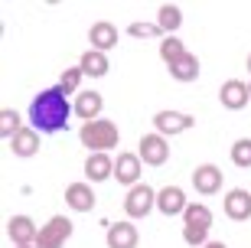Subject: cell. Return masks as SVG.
Returning a JSON list of instances; mask_svg holds the SVG:
<instances>
[{"label": "cell", "mask_w": 251, "mask_h": 248, "mask_svg": "<svg viewBox=\"0 0 251 248\" xmlns=\"http://www.w3.org/2000/svg\"><path fill=\"white\" fill-rule=\"evenodd\" d=\"M20 131H23V128H20V114H17V111H10V108L0 111V138H3V140H13Z\"/></svg>", "instance_id": "cb8c5ba5"}, {"label": "cell", "mask_w": 251, "mask_h": 248, "mask_svg": "<svg viewBox=\"0 0 251 248\" xmlns=\"http://www.w3.org/2000/svg\"><path fill=\"white\" fill-rule=\"evenodd\" d=\"M78 138H82L85 147H92L95 154H104V150L118 147V128H114V121H85L82 131H78Z\"/></svg>", "instance_id": "7a4b0ae2"}, {"label": "cell", "mask_w": 251, "mask_h": 248, "mask_svg": "<svg viewBox=\"0 0 251 248\" xmlns=\"http://www.w3.org/2000/svg\"><path fill=\"white\" fill-rule=\"evenodd\" d=\"M72 235V222L65 219V216H52V219L39 229L36 235V248H62Z\"/></svg>", "instance_id": "3957f363"}, {"label": "cell", "mask_w": 251, "mask_h": 248, "mask_svg": "<svg viewBox=\"0 0 251 248\" xmlns=\"http://www.w3.org/2000/svg\"><path fill=\"white\" fill-rule=\"evenodd\" d=\"M10 150H13L17 157H36V150H39V131L23 128L17 138L10 140Z\"/></svg>", "instance_id": "2e32d148"}, {"label": "cell", "mask_w": 251, "mask_h": 248, "mask_svg": "<svg viewBox=\"0 0 251 248\" xmlns=\"http://www.w3.org/2000/svg\"><path fill=\"white\" fill-rule=\"evenodd\" d=\"M183 219H186V225H202V229H209V225H212V212L205 209L202 202H193V206H186Z\"/></svg>", "instance_id": "603a6c76"}, {"label": "cell", "mask_w": 251, "mask_h": 248, "mask_svg": "<svg viewBox=\"0 0 251 248\" xmlns=\"http://www.w3.org/2000/svg\"><path fill=\"white\" fill-rule=\"evenodd\" d=\"M85 173H88V180L92 183H101V180H108V176L114 173V164L108 154H92L88 160H85Z\"/></svg>", "instance_id": "e0dca14e"}, {"label": "cell", "mask_w": 251, "mask_h": 248, "mask_svg": "<svg viewBox=\"0 0 251 248\" xmlns=\"http://www.w3.org/2000/svg\"><path fill=\"white\" fill-rule=\"evenodd\" d=\"M153 206H157V193H153L147 183L130 186V193L124 196V209H127L130 219H144V216H147Z\"/></svg>", "instance_id": "277c9868"}, {"label": "cell", "mask_w": 251, "mask_h": 248, "mask_svg": "<svg viewBox=\"0 0 251 248\" xmlns=\"http://www.w3.org/2000/svg\"><path fill=\"white\" fill-rule=\"evenodd\" d=\"M88 43H92V49H98V53H108V49H114V43H118V29H114V23H95L92 33H88Z\"/></svg>", "instance_id": "5bb4252c"}, {"label": "cell", "mask_w": 251, "mask_h": 248, "mask_svg": "<svg viewBox=\"0 0 251 248\" xmlns=\"http://www.w3.org/2000/svg\"><path fill=\"white\" fill-rule=\"evenodd\" d=\"M114 180L127 186H137L140 180V157L137 154H121L114 160Z\"/></svg>", "instance_id": "30bf717a"}, {"label": "cell", "mask_w": 251, "mask_h": 248, "mask_svg": "<svg viewBox=\"0 0 251 248\" xmlns=\"http://www.w3.org/2000/svg\"><path fill=\"white\" fill-rule=\"evenodd\" d=\"M232 164L242 166V170L251 166V140L248 138H242V140H235V144H232Z\"/></svg>", "instance_id": "d4e9b609"}, {"label": "cell", "mask_w": 251, "mask_h": 248, "mask_svg": "<svg viewBox=\"0 0 251 248\" xmlns=\"http://www.w3.org/2000/svg\"><path fill=\"white\" fill-rule=\"evenodd\" d=\"M127 33H130V36H157V33H160V27H157V23H130V29H127Z\"/></svg>", "instance_id": "83f0119b"}, {"label": "cell", "mask_w": 251, "mask_h": 248, "mask_svg": "<svg viewBox=\"0 0 251 248\" xmlns=\"http://www.w3.org/2000/svg\"><path fill=\"white\" fill-rule=\"evenodd\" d=\"M179 23H183V13H179V7H173V3H163L157 13V27L163 29V33H173V29H179Z\"/></svg>", "instance_id": "44dd1931"}, {"label": "cell", "mask_w": 251, "mask_h": 248, "mask_svg": "<svg viewBox=\"0 0 251 248\" xmlns=\"http://www.w3.org/2000/svg\"><path fill=\"white\" fill-rule=\"evenodd\" d=\"M248 98H251V85H248Z\"/></svg>", "instance_id": "1f68e13d"}, {"label": "cell", "mask_w": 251, "mask_h": 248, "mask_svg": "<svg viewBox=\"0 0 251 248\" xmlns=\"http://www.w3.org/2000/svg\"><path fill=\"white\" fill-rule=\"evenodd\" d=\"M75 108H69L62 88H46L39 92L29 105V121H33V131H43V134H56V131H65L69 124V114Z\"/></svg>", "instance_id": "6da1fadb"}, {"label": "cell", "mask_w": 251, "mask_h": 248, "mask_svg": "<svg viewBox=\"0 0 251 248\" xmlns=\"http://www.w3.org/2000/svg\"><path fill=\"white\" fill-rule=\"evenodd\" d=\"M101 95L98 92H85V95H78L75 98V114L82 121H98V114H101Z\"/></svg>", "instance_id": "ac0fdd59"}, {"label": "cell", "mask_w": 251, "mask_h": 248, "mask_svg": "<svg viewBox=\"0 0 251 248\" xmlns=\"http://www.w3.org/2000/svg\"><path fill=\"white\" fill-rule=\"evenodd\" d=\"M248 72H251V55H248Z\"/></svg>", "instance_id": "f546056e"}, {"label": "cell", "mask_w": 251, "mask_h": 248, "mask_svg": "<svg viewBox=\"0 0 251 248\" xmlns=\"http://www.w3.org/2000/svg\"><path fill=\"white\" fill-rule=\"evenodd\" d=\"M225 216L232 222H245L251 216V193L245 190H232V193L225 196Z\"/></svg>", "instance_id": "7c38bea8"}, {"label": "cell", "mask_w": 251, "mask_h": 248, "mask_svg": "<svg viewBox=\"0 0 251 248\" xmlns=\"http://www.w3.org/2000/svg\"><path fill=\"white\" fill-rule=\"evenodd\" d=\"M183 239H186L189 245H205L209 229H202V225H183Z\"/></svg>", "instance_id": "4316f807"}, {"label": "cell", "mask_w": 251, "mask_h": 248, "mask_svg": "<svg viewBox=\"0 0 251 248\" xmlns=\"http://www.w3.org/2000/svg\"><path fill=\"white\" fill-rule=\"evenodd\" d=\"M108 248H137V229L130 222L108 225Z\"/></svg>", "instance_id": "4fadbf2b"}, {"label": "cell", "mask_w": 251, "mask_h": 248, "mask_svg": "<svg viewBox=\"0 0 251 248\" xmlns=\"http://www.w3.org/2000/svg\"><path fill=\"white\" fill-rule=\"evenodd\" d=\"M193 186H196V193H202V196H212L222 190V170L215 164H202V166H196L193 170Z\"/></svg>", "instance_id": "52a82bcc"}, {"label": "cell", "mask_w": 251, "mask_h": 248, "mask_svg": "<svg viewBox=\"0 0 251 248\" xmlns=\"http://www.w3.org/2000/svg\"><path fill=\"white\" fill-rule=\"evenodd\" d=\"M140 160L144 164H150V166H163L170 160V147H167V138L163 134H147V138H140Z\"/></svg>", "instance_id": "5b68a950"}, {"label": "cell", "mask_w": 251, "mask_h": 248, "mask_svg": "<svg viewBox=\"0 0 251 248\" xmlns=\"http://www.w3.org/2000/svg\"><path fill=\"white\" fill-rule=\"evenodd\" d=\"M219 98H222V105L228 111H238V108H245L248 105V85L245 82H238V79H228V82L222 85V92H219Z\"/></svg>", "instance_id": "8fae6325"}, {"label": "cell", "mask_w": 251, "mask_h": 248, "mask_svg": "<svg viewBox=\"0 0 251 248\" xmlns=\"http://www.w3.org/2000/svg\"><path fill=\"white\" fill-rule=\"evenodd\" d=\"M78 65H82V72L92 75V79H101V75L111 69V65H108V55L98 53V49H88V53L82 55V62H78Z\"/></svg>", "instance_id": "ffe728a7"}, {"label": "cell", "mask_w": 251, "mask_h": 248, "mask_svg": "<svg viewBox=\"0 0 251 248\" xmlns=\"http://www.w3.org/2000/svg\"><path fill=\"white\" fill-rule=\"evenodd\" d=\"M82 65H75V69H65L62 72V79H59V88H62L65 95H72V92H78V85H82Z\"/></svg>", "instance_id": "484cf974"}, {"label": "cell", "mask_w": 251, "mask_h": 248, "mask_svg": "<svg viewBox=\"0 0 251 248\" xmlns=\"http://www.w3.org/2000/svg\"><path fill=\"white\" fill-rule=\"evenodd\" d=\"M7 235L13 245H33L36 242V225H33V219L29 216H13V219L7 222Z\"/></svg>", "instance_id": "ba28073f"}, {"label": "cell", "mask_w": 251, "mask_h": 248, "mask_svg": "<svg viewBox=\"0 0 251 248\" xmlns=\"http://www.w3.org/2000/svg\"><path fill=\"white\" fill-rule=\"evenodd\" d=\"M157 209L163 216H179V212H186V196L179 186H163L157 193Z\"/></svg>", "instance_id": "9c48e42d"}, {"label": "cell", "mask_w": 251, "mask_h": 248, "mask_svg": "<svg viewBox=\"0 0 251 248\" xmlns=\"http://www.w3.org/2000/svg\"><path fill=\"white\" fill-rule=\"evenodd\" d=\"M196 124L193 114H179V111H157L153 114V128L163 134V138H173V134H183Z\"/></svg>", "instance_id": "8992f818"}, {"label": "cell", "mask_w": 251, "mask_h": 248, "mask_svg": "<svg viewBox=\"0 0 251 248\" xmlns=\"http://www.w3.org/2000/svg\"><path fill=\"white\" fill-rule=\"evenodd\" d=\"M17 248H33V245H17Z\"/></svg>", "instance_id": "4dcf8cb0"}, {"label": "cell", "mask_w": 251, "mask_h": 248, "mask_svg": "<svg viewBox=\"0 0 251 248\" xmlns=\"http://www.w3.org/2000/svg\"><path fill=\"white\" fill-rule=\"evenodd\" d=\"M170 75H173L176 82H196V79H199V59H196L193 53H186L179 62L170 65Z\"/></svg>", "instance_id": "d6986e66"}, {"label": "cell", "mask_w": 251, "mask_h": 248, "mask_svg": "<svg viewBox=\"0 0 251 248\" xmlns=\"http://www.w3.org/2000/svg\"><path fill=\"white\" fill-rule=\"evenodd\" d=\"M205 248H225L222 242H205Z\"/></svg>", "instance_id": "f1b7e54d"}, {"label": "cell", "mask_w": 251, "mask_h": 248, "mask_svg": "<svg viewBox=\"0 0 251 248\" xmlns=\"http://www.w3.org/2000/svg\"><path fill=\"white\" fill-rule=\"evenodd\" d=\"M186 55V46H183V39H176V36H167L163 43H160V59L167 65H173V62H179Z\"/></svg>", "instance_id": "7402d4cb"}, {"label": "cell", "mask_w": 251, "mask_h": 248, "mask_svg": "<svg viewBox=\"0 0 251 248\" xmlns=\"http://www.w3.org/2000/svg\"><path fill=\"white\" fill-rule=\"evenodd\" d=\"M65 202H69L75 212L95 209V193H92V186H88V183H72L69 190H65Z\"/></svg>", "instance_id": "9a60e30c"}]
</instances>
